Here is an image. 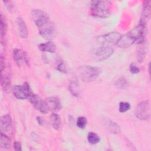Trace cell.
Returning a JSON list of instances; mask_svg holds the SVG:
<instances>
[{
  "mask_svg": "<svg viewBox=\"0 0 151 151\" xmlns=\"http://www.w3.org/2000/svg\"><path fill=\"white\" fill-rule=\"evenodd\" d=\"M145 27L139 24L126 34L121 36L116 44V45L120 48H126L130 47L134 42L138 44L143 42L145 38Z\"/></svg>",
  "mask_w": 151,
  "mask_h": 151,
  "instance_id": "6da1fadb",
  "label": "cell"
},
{
  "mask_svg": "<svg viewBox=\"0 0 151 151\" xmlns=\"http://www.w3.org/2000/svg\"><path fill=\"white\" fill-rule=\"evenodd\" d=\"M111 6L110 1H93L90 4V13L95 17L107 18L110 15Z\"/></svg>",
  "mask_w": 151,
  "mask_h": 151,
  "instance_id": "7a4b0ae2",
  "label": "cell"
},
{
  "mask_svg": "<svg viewBox=\"0 0 151 151\" xmlns=\"http://www.w3.org/2000/svg\"><path fill=\"white\" fill-rule=\"evenodd\" d=\"M101 73V69L97 67L85 65L80 68L79 73L81 79L86 83H90L95 80Z\"/></svg>",
  "mask_w": 151,
  "mask_h": 151,
  "instance_id": "3957f363",
  "label": "cell"
},
{
  "mask_svg": "<svg viewBox=\"0 0 151 151\" xmlns=\"http://www.w3.org/2000/svg\"><path fill=\"white\" fill-rule=\"evenodd\" d=\"M113 52L114 50L111 47L102 45L94 48L91 51V56L97 61H103L110 57Z\"/></svg>",
  "mask_w": 151,
  "mask_h": 151,
  "instance_id": "277c9868",
  "label": "cell"
},
{
  "mask_svg": "<svg viewBox=\"0 0 151 151\" xmlns=\"http://www.w3.org/2000/svg\"><path fill=\"white\" fill-rule=\"evenodd\" d=\"M135 116L141 120H147L150 116V106L148 100H145L139 103L134 109Z\"/></svg>",
  "mask_w": 151,
  "mask_h": 151,
  "instance_id": "5b68a950",
  "label": "cell"
},
{
  "mask_svg": "<svg viewBox=\"0 0 151 151\" xmlns=\"http://www.w3.org/2000/svg\"><path fill=\"white\" fill-rule=\"evenodd\" d=\"M39 33L45 40L52 39L56 34V29L52 22L48 21L39 27Z\"/></svg>",
  "mask_w": 151,
  "mask_h": 151,
  "instance_id": "8992f818",
  "label": "cell"
},
{
  "mask_svg": "<svg viewBox=\"0 0 151 151\" xmlns=\"http://www.w3.org/2000/svg\"><path fill=\"white\" fill-rule=\"evenodd\" d=\"M13 94L18 99L24 100L28 99L32 93L28 83L25 82L22 85H16L13 88Z\"/></svg>",
  "mask_w": 151,
  "mask_h": 151,
  "instance_id": "52a82bcc",
  "label": "cell"
},
{
  "mask_svg": "<svg viewBox=\"0 0 151 151\" xmlns=\"http://www.w3.org/2000/svg\"><path fill=\"white\" fill-rule=\"evenodd\" d=\"M28 100L33 106L42 113L46 114L49 111L45 100H42L39 96L32 93L28 97Z\"/></svg>",
  "mask_w": 151,
  "mask_h": 151,
  "instance_id": "ba28073f",
  "label": "cell"
},
{
  "mask_svg": "<svg viewBox=\"0 0 151 151\" xmlns=\"http://www.w3.org/2000/svg\"><path fill=\"white\" fill-rule=\"evenodd\" d=\"M31 17L38 28L50 20L47 14L39 9H32L31 11Z\"/></svg>",
  "mask_w": 151,
  "mask_h": 151,
  "instance_id": "9c48e42d",
  "label": "cell"
},
{
  "mask_svg": "<svg viewBox=\"0 0 151 151\" xmlns=\"http://www.w3.org/2000/svg\"><path fill=\"white\" fill-rule=\"evenodd\" d=\"M120 37L121 35L119 32H111L97 37L96 40L102 44H116Z\"/></svg>",
  "mask_w": 151,
  "mask_h": 151,
  "instance_id": "30bf717a",
  "label": "cell"
},
{
  "mask_svg": "<svg viewBox=\"0 0 151 151\" xmlns=\"http://www.w3.org/2000/svg\"><path fill=\"white\" fill-rule=\"evenodd\" d=\"M47 107L50 110L58 111L61 109L60 100L56 96H51L47 98L45 100Z\"/></svg>",
  "mask_w": 151,
  "mask_h": 151,
  "instance_id": "8fae6325",
  "label": "cell"
},
{
  "mask_svg": "<svg viewBox=\"0 0 151 151\" xmlns=\"http://www.w3.org/2000/svg\"><path fill=\"white\" fill-rule=\"evenodd\" d=\"M150 2L149 1H145L143 5L142 12L140 17V24L146 26L147 22L150 19Z\"/></svg>",
  "mask_w": 151,
  "mask_h": 151,
  "instance_id": "7c38bea8",
  "label": "cell"
},
{
  "mask_svg": "<svg viewBox=\"0 0 151 151\" xmlns=\"http://www.w3.org/2000/svg\"><path fill=\"white\" fill-rule=\"evenodd\" d=\"M1 130L2 132H8L12 128L11 116L7 114H4L1 117Z\"/></svg>",
  "mask_w": 151,
  "mask_h": 151,
  "instance_id": "4fadbf2b",
  "label": "cell"
},
{
  "mask_svg": "<svg viewBox=\"0 0 151 151\" xmlns=\"http://www.w3.org/2000/svg\"><path fill=\"white\" fill-rule=\"evenodd\" d=\"M16 23L19 36L22 38H26L28 36V29L25 22L21 17H18Z\"/></svg>",
  "mask_w": 151,
  "mask_h": 151,
  "instance_id": "5bb4252c",
  "label": "cell"
},
{
  "mask_svg": "<svg viewBox=\"0 0 151 151\" xmlns=\"http://www.w3.org/2000/svg\"><path fill=\"white\" fill-rule=\"evenodd\" d=\"M68 90L70 93L74 97H78L80 94V88L77 79H73L71 80L69 86Z\"/></svg>",
  "mask_w": 151,
  "mask_h": 151,
  "instance_id": "9a60e30c",
  "label": "cell"
},
{
  "mask_svg": "<svg viewBox=\"0 0 151 151\" xmlns=\"http://www.w3.org/2000/svg\"><path fill=\"white\" fill-rule=\"evenodd\" d=\"M13 58L15 60L17 65L21 66L22 64L23 61H24L25 57V52L22 51L21 49L15 48L12 52Z\"/></svg>",
  "mask_w": 151,
  "mask_h": 151,
  "instance_id": "2e32d148",
  "label": "cell"
},
{
  "mask_svg": "<svg viewBox=\"0 0 151 151\" xmlns=\"http://www.w3.org/2000/svg\"><path fill=\"white\" fill-rule=\"evenodd\" d=\"M38 48L42 52H55L56 50L55 44L51 41H49L45 43H41L38 45Z\"/></svg>",
  "mask_w": 151,
  "mask_h": 151,
  "instance_id": "e0dca14e",
  "label": "cell"
},
{
  "mask_svg": "<svg viewBox=\"0 0 151 151\" xmlns=\"http://www.w3.org/2000/svg\"><path fill=\"white\" fill-rule=\"evenodd\" d=\"M7 31V24L5 17L2 14H1L0 19V32H1V41L3 44L5 42V37Z\"/></svg>",
  "mask_w": 151,
  "mask_h": 151,
  "instance_id": "ac0fdd59",
  "label": "cell"
},
{
  "mask_svg": "<svg viewBox=\"0 0 151 151\" xmlns=\"http://www.w3.org/2000/svg\"><path fill=\"white\" fill-rule=\"evenodd\" d=\"M1 86L5 93H8L10 89L11 78L8 74H1Z\"/></svg>",
  "mask_w": 151,
  "mask_h": 151,
  "instance_id": "d6986e66",
  "label": "cell"
},
{
  "mask_svg": "<svg viewBox=\"0 0 151 151\" xmlns=\"http://www.w3.org/2000/svg\"><path fill=\"white\" fill-rule=\"evenodd\" d=\"M104 124L107 130L113 133H119L120 132V126L114 122L107 120L104 122Z\"/></svg>",
  "mask_w": 151,
  "mask_h": 151,
  "instance_id": "ffe728a7",
  "label": "cell"
},
{
  "mask_svg": "<svg viewBox=\"0 0 151 151\" xmlns=\"http://www.w3.org/2000/svg\"><path fill=\"white\" fill-rule=\"evenodd\" d=\"M50 122L54 127V129L58 130L60 128L61 124L60 117L57 113H53L50 116Z\"/></svg>",
  "mask_w": 151,
  "mask_h": 151,
  "instance_id": "44dd1931",
  "label": "cell"
},
{
  "mask_svg": "<svg viewBox=\"0 0 151 151\" xmlns=\"http://www.w3.org/2000/svg\"><path fill=\"white\" fill-rule=\"evenodd\" d=\"M11 144V139L8 137L5 134H4L2 132L1 133L0 137V146L1 148L8 149L10 147Z\"/></svg>",
  "mask_w": 151,
  "mask_h": 151,
  "instance_id": "7402d4cb",
  "label": "cell"
},
{
  "mask_svg": "<svg viewBox=\"0 0 151 151\" xmlns=\"http://www.w3.org/2000/svg\"><path fill=\"white\" fill-rule=\"evenodd\" d=\"M114 86L119 89H125L128 87L129 83L124 77H121L115 81Z\"/></svg>",
  "mask_w": 151,
  "mask_h": 151,
  "instance_id": "603a6c76",
  "label": "cell"
},
{
  "mask_svg": "<svg viewBox=\"0 0 151 151\" xmlns=\"http://www.w3.org/2000/svg\"><path fill=\"white\" fill-rule=\"evenodd\" d=\"M100 137L99 136L93 132H90L87 134V140L89 143L91 145H95L98 143L100 142Z\"/></svg>",
  "mask_w": 151,
  "mask_h": 151,
  "instance_id": "cb8c5ba5",
  "label": "cell"
},
{
  "mask_svg": "<svg viewBox=\"0 0 151 151\" xmlns=\"http://www.w3.org/2000/svg\"><path fill=\"white\" fill-rule=\"evenodd\" d=\"M147 51V46L142 47L137 52V60L139 63H141L143 61L145 55Z\"/></svg>",
  "mask_w": 151,
  "mask_h": 151,
  "instance_id": "d4e9b609",
  "label": "cell"
},
{
  "mask_svg": "<svg viewBox=\"0 0 151 151\" xmlns=\"http://www.w3.org/2000/svg\"><path fill=\"white\" fill-rule=\"evenodd\" d=\"M87 119L85 117L80 116L78 117L77 120V122H76L77 126L80 129H84L87 124Z\"/></svg>",
  "mask_w": 151,
  "mask_h": 151,
  "instance_id": "484cf974",
  "label": "cell"
},
{
  "mask_svg": "<svg viewBox=\"0 0 151 151\" xmlns=\"http://www.w3.org/2000/svg\"><path fill=\"white\" fill-rule=\"evenodd\" d=\"M130 109V104L128 102H120L119 103V110L121 113H124Z\"/></svg>",
  "mask_w": 151,
  "mask_h": 151,
  "instance_id": "4316f807",
  "label": "cell"
},
{
  "mask_svg": "<svg viewBox=\"0 0 151 151\" xmlns=\"http://www.w3.org/2000/svg\"><path fill=\"white\" fill-rule=\"evenodd\" d=\"M129 70L130 73L133 74H137L140 72V68L134 64H130L129 67Z\"/></svg>",
  "mask_w": 151,
  "mask_h": 151,
  "instance_id": "83f0119b",
  "label": "cell"
},
{
  "mask_svg": "<svg viewBox=\"0 0 151 151\" xmlns=\"http://www.w3.org/2000/svg\"><path fill=\"white\" fill-rule=\"evenodd\" d=\"M57 68L60 72L64 73H67V67H66L65 65L63 63H60V64H58V65H57Z\"/></svg>",
  "mask_w": 151,
  "mask_h": 151,
  "instance_id": "f1b7e54d",
  "label": "cell"
},
{
  "mask_svg": "<svg viewBox=\"0 0 151 151\" xmlns=\"http://www.w3.org/2000/svg\"><path fill=\"white\" fill-rule=\"evenodd\" d=\"M14 149L16 151H19V150L21 151L22 150L21 143L19 142H18V141L15 142L14 143Z\"/></svg>",
  "mask_w": 151,
  "mask_h": 151,
  "instance_id": "f546056e",
  "label": "cell"
},
{
  "mask_svg": "<svg viewBox=\"0 0 151 151\" xmlns=\"http://www.w3.org/2000/svg\"><path fill=\"white\" fill-rule=\"evenodd\" d=\"M3 2L5 4V6H6L7 9L9 11H11V10H12V9H13V5H12V4L10 1H3Z\"/></svg>",
  "mask_w": 151,
  "mask_h": 151,
  "instance_id": "4dcf8cb0",
  "label": "cell"
}]
</instances>
